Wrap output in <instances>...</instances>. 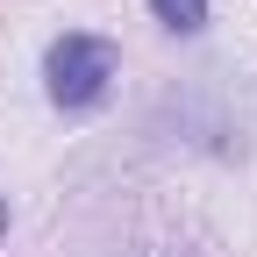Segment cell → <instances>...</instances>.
<instances>
[{
	"mask_svg": "<svg viewBox=\"0 0 257 257\" xmlns=\"http://www.w3.org/2000/svg\"><path fill=\"white\" fill-rule=\"evenodd\" d=\"M43 79H50V100L57 107H93L114 79V43L107 36H57L50 57H43Z\"/></svg>",
	"mask_w": 257,
	"mask_h": 257,
	"instance_id": "6da1fadb",
	"label": "cell"
},
{
	"mask_svg": "<svg viewBox=\"0 0 257 257\" xmlns=\"http://www.w3.org/2000/svg\"><path fill=\"white\" fill-rule=\"evenodd\" d=\"M157 22L172 29V36H193V29H207V0H150Z\"/></svg>",
	"mask_w": 257,
	"mask_h": 257,
	"instance_id": "7a4b0ae2",
	"label": "cell"
},
{
	"mask_svg": "<svg viewBox=\"0 0 257 257\" xmlns=\"http://www.w3.org/2000/svg\"><path fill=\"white\" fill-rule=\"evenodd\" d=\"M0 236H8V193H0Z\"/></svg>",
	"mask_w": 257,
	"mask_h": 257,
	"instance_id": "3957f363",
	"label": "cell"
}]
</instances>
